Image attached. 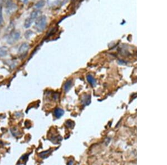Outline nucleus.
<instances>
[{
  "instance_id": "obj_11",
  "label": "nucleus",
  "mask_w": 167,
  "mask_h": 165,
  "mask_svg": "<svg viewBox=\"0 0 167 165\" xmlns=\"http://www.w3.org/2000/svg\"><path fill=\"white\" fill-rule=\"evenodd\" d=\"M90 97L89 95H85V97H82V104H85V105H88L90 103Z\"/></svg>"
},
{
  "instance_id": "obj_14",
  "label": "nucleus",
  "mask_w": 167,
  "mask_h": 165,
  "mask_svg": "<svg viewBox=\"0 0 167 165\" xmlns=\"http://www.w3.org/2000/svg\"><path fill=\"white\" fill-rule=\"evenodd\" d=\"M32 34V32H31V31H27L26 33H25V37H26V39H29Z\"/></svg>"
},
{
  "instance_id": "obj_7",
  "label": "nucleus",
  "mask_w": 167,
  "mask_h": 165,
  "mask_svg": "<svg viewBox=\"0 0 167 165\" xmlns=\"http://www.w3.org/2000/svg\"><path fill=\"white\" fill-rule=\"evenodd\" d=\"M34 21L31 18H30V17L27 18L26 19V20L25 21L24 27H25L26 28H29L30 26H31L32 22H34Z\"/></svg>"
},
{
  "instance_id": "obj_16",
  "label": "nucleus",
  "mask_w": 167,
  "mask_h": 165,
  "mask_svg": "<svg viewBox=\"0 0 167 165\" xmlns=\"http://www.w3.org/2000/svg\"><path fill=\"white\" fill-rule=\"evenodd\" d=\"M29 1L30 0H21V1L22 3H24V4H27V3H28L29 2Z\"/></svg>"
},
{
  "instance_id": "obj_1",
  "label": "nucleus",
  "mask_w": 167,
  "mask_h": 165,
  "mask_svg": "<svg viewBox=\"0 0 167 165\" xmlns=\"http://www.w3.org/2000/svg\"><path fill=\"white\" fill-rule=\"evenodd\" d=\"M47 25V19L45 16H39L36 19L35 28L39 32H43Z\"/></svg>"
},
{
  "instance_id": "obj_15",
  "label": "nucleus",
  "mask_w": 167,
  "mask_h": 165,
  "mask_svg": "<svg viewBox=\"0 0 167 165\" xmlns=\"http://www.w3.org/2000/svg\"><path fill=\"white\" fill-rule=\"evenodd\" d=\"M73 122L70 121V120H69V121L66 122V125L68 126V127H70V128L73 127Z\"/></svg>"
},
{
  "instance_id": "obj_5",
  "label": "nucleus",
  "mask_w": 167,
  "mask_h": 165,
  "mask_svg": "<svg viewBox=\"0 0 167 165\" xmlns=\"http://www.w3.org/2000/svg\"><path fill=\"white\" fill-rule=\"evenodd\" d=\"M41 13V11H40L39 9H35L33 11L31 12V13H30V17L34 21L37 18L40 16V15Z\"/></svg>"
},
{
  "instance_id": "obj_8",
  "label": "nucleus",
  "mask_w": 167,
  "mask_h": 165,
  "mask_svg": "<svg viewBox=\"0 0 167 165\" xmlns=\"http://www.w3.org/2000/svg\"><path fill=\"white\" fill-rule=\"evenodd\" d=\"M87 80L88 81V82L90 83L91 84V85L93 86V87H94L96 84V80H95V78L90 74H89L87 76Z\"/></svg>"
},
{
  "instance_id": "obj_17",
  "label": "nucleus",
  "mask_w": 167,
  "mask_h": 165,
  "mask_svg": "<svg viewBox=\"0 0 167 165\" xmlns=\"http://www.w3.org/2000/svg\"><path fill=\"white\" fill-rule=\"evenodd\" d=\"M3 22V18L2 17H0V25Z\"/></svg>"
},
{
  "instance_id": "obj_4",
  "label": "nucleus",
  "mask_w": 167,
  "mask_h": 165,
  "mask_svg": "<svg viewBox=\"0 0 167 165\" xmlns=\"http://www.w3.org/2000/svg\"><path fill=\"white\" fill-rule=\"evenodd\" d=\"M17 9L16 4H13L12 2H9L6 5V12L8 14H11L14 12Z\"/></svg>"
},
{
  "instance_id": "obj_9",
  "label": "nucleus",
  "mask_w": 167,
  "mask_h": 165,
  "mask_svg": "<svg viewBox=\"0 0 167 165\" xmlns=\"http://www.w3.org/2000/svg\"><path fill=\"white\" fill-rule=\"evenodd\" d=\"M73 86V82L71 80H69L65 83L64 86V89L66 92H68L70 90V89Z\"/></svg>"
},
{
  "instance_id": "obj_3",
  "label": "nucleus",
  "mask_w": 167,
  "mask_h": 165,
  "mask_svg": "<svg viewBox=\"0 0 167 165\" xmlns=\"http://www.w3.org/2000/svg\"><path fill=\"white\" fill-rule=\"evenodd\" d=\"M29 48H30V46L29 44L26 43L22 44L21 46L20 47L18 50V54L20 55H26V53L28 52Z\"/></svg>"
},
{
  "instance_id": "obj_10",
  "label": "nucleus",
  "mask_w": 167,
  "mask_h": 165,
  "mask_svg": "<svg viewBox=\"0 0 167 165\" xmlns=\"http://www.w3.org/2000/svg\"><path fill=\"white\" fill-rule=\"evenodd\" d=\"M45 1L44 0H40L35 4V7L36 9H39L43 8V7L45 6Z\"/></svg>"
},
{
  "instance_id": "obj_6",
  "label": "nucleus",
  "mask_w": 167,
  "mask_h": 165,
  "mask_svg": "<svg viewBox=\"0 0 167 165\" xmlns=\"http://www.w3.org/2000/svg\"><path fill=\"white\" fill-rule=\"evenodd\" d=\"M64 113V111L62 109H56L54 111V115L56 118H60Z\"/></svg>"
},
{
  "instance_id": "obj_13",
  "label": "nucleus",
  "mask_w": 167,
  "mask_h": 165,
  "mask_svg": "<svg viewBox=\"0 0 167 165\" xmlns=\"http://www.w3.org/2000/svg\"><path fill=\"white\" fill-rule=\"evenodd\" d=\"M50 153V151H45V152H42L40 154V157H41L43 158H46L48 156V155H49Z\"/></svg>"
},
{
  "instance_id": "obj_12",
  "label": "nucleus",
  "mask_w": 167,
  "mask_h": 165,
  "mask_svg": "<svg viewBox=\"0 0 167 165\" xmlns=\"http://www.w3.org/2000/svg\"><path fill=\"white\" fill-rule=\"evenodd\" d=\"M7 50L6 48L0 47V57L4 56L7 55Z\"/></svg>"
},
{
  "instance_id": "obj_2",
  "label": "nucleus",
  "mask_w": 167,
  "mask_h": 165,
  "mask_svg": "<svg viewBox=\"0 0 167 165\" xmlns=\"http://www.w3.org/2000/svg\"><path fill=\"white\" fill-rule=\"evenodd\" d=\"M20 36L21 34L20 32L15 31L11 32L7 37V43L9 44H13L20 38Z\"/></svg>"
}]
</instances>
